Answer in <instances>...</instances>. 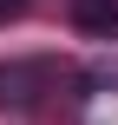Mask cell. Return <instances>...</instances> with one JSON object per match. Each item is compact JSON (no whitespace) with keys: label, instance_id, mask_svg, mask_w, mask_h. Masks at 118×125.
Returning <instances> with one entry per match:
<instances>
[{"label":"cell","instance_id":"obj_3","mask_svg":"<svg viewBox=\"0 0 118 125\" xmlns=\"http://www.w3.org/2000/svg\"><path fill=\"white\" fill-rule=\"evenodd\" d=\"M20 7H26V0H0V20H7V13H20Z\"/></svg>","mask_w":118,"mask_h":125},{"label":"cell","instance_id":"obj_2","mask_svg":"<svg viewBox=\"0 0 118 125\" xmlns=\"http://www.w3.org/2000/svg\"><path fill=\"white\" fill-rule=\"evenodd\" d=\"M39 66H0V105H33Z\"/></svg>","mask_w":118,"mask_h":125},{"label":"cell","instance_id":"obj_1","mask_svg":"<svg viewBox=\"0 0 118 125\" xmlns=\"http://www.w3.org/2000/svg\"><path fill=\"white\" fill-rule=\"evenodd\" d=\"M66 13H72L79 33H105V40L118 33V0H72Z\"/></svg>","mask_w":118,"mask_h":125}]
</instances>
